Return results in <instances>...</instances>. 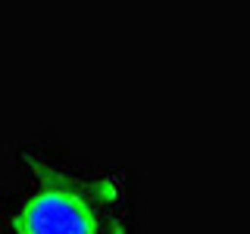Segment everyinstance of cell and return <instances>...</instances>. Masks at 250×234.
<instances>
[{"mask_svg":"<svg viewBox=\"0 0 250 234\" xmlns=\"http://www.w3.org/2000/svg\"><path fill=\"white\" fill-rule=\"evenodd\" d=\"M41 178L16 215V234H104L116 191L109 181H78L31 159Z\"/></svg>","mask_w":250,"mask_h":234,"instance_id":"cell-1","label":"cell"}]
</instances>
